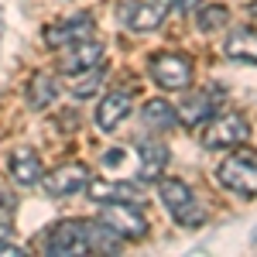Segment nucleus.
Here are the masks:
<instances>
[{"label": "nucleus", "instance_id": "nucleus-1", "mask_svg": "<svg viewBox=\"0 0 257 257\" xmlns=\"http://www.w3.org/2000/svg\"><path fill=\"white\" fill-rule=\"evenodd\" d=\"M161 206L168 209V216L178 226H202L206 223V206L199 202V196L182 182V178H161L158 182Z\"/></svg>", "mask_w": 257, "mask_h": 257}, {"label": "nucleus", "instance_id": "nucleus-2", "mask_svg": "<svg viewBox=\"0 0 257 257\" xmlns=\"http://www.w3.org/2000/svg\"><path fill=\"white\" fill-rule=\"evenodd\" d=\"M250 138V123L240 113H213L199 127V144L209 151H223V148H237Z\"/></svg>", "mask_w": 257, "mask_h": 257}, {"label": "nucleus", "instance_id": "nucleus-3", "mask_svg": "<svg viewBox=\"0 0 257 257\" xmlns=\"http://www.w3.org/2000/svg\"><path fill=\"white\" fill-rule=\"evenodd\" d=\"M41 250L48 257H82V254H89L86 223H82V219H62L55 226H48V233L41 237Z\"/></svg>", "mask_w": 257, "mask_h": 257}, {"label": "nucleus", "instance_id": "nucleus-4", "mask_svg": "<svg viewBox=\"0 0 257 257\" xmlns=\"http://www.w3.org/2000/svg\"><path fill=\"white\" fill-rule=\"evenodd\" d=\"M219 182L237 196H257V151H233L219 165Z\"/></svg>", "mask_w": 257, "mask_h": 257}, {"label": "nucleus", "instance_id": "nucleus-5", "mask_svg": "<svg viewBox=\"0 0 257 257\" xmlns=\"http://www.w3.org/2000/svg\"><path fill=\"white\" fill-rule=\"evenodd\" d=\"M99 219L110 230H117L123 240L148 237V219H144L138 202H99Z\"/></svg>", "mask_w": 257, "mask_h": 257}, {"label": "nucleus", "instance_id": "nucleus-6", "mask_svg": "<svg viewBox=\"0 0 257 257\" xmlns=\"http://www.w3.org/2000/svg\"><path fill=\"white\" fill-rule=\"evenodd\" d=\"M148 69H151V79L158 82L161 89L178 93V89H189V86H192V62L185 59V55L158 52V55H151Z\"/></svg>", "mask_w": 257, "mask_h": 257}, {"label": "nucleus", "instance_id": "nucleus-7", "mask_svg": "<svg viewBox=\"0 0 257 257\" xmlns=\"http://www.w3.org/2000/svg\"><path fill=\"white\" fill-rule=\"evenodd\" d=\"M41 185H45L48 196H55V199L86 192V185H89V168L79 165V161H69V165H62L55 172H48V175L41 178Z\"/></svg>", "mask_w": 257, "mask_h": 257}, {"label": "nucleus", "instance_id": "nucleus-8", "mask_svg": "<svg viewBox=\"0 0 257 257\" xmlns=\"http://www.w3.org/2000/svg\"><path fill=\"white\" fill-rule=\"evenodd\" d=\"M99 62H103V45L96 38H82V41H72V45L62 48L59 69L65 76H82V72H93Z\"/></svg>", "mask_w": 257, "mask_h": 257}, {"label": "nucleus", "instance_id": "nucleus-9", "mask_svg": "<svg viewBox=\"0 0 257 257\" xmlns=\"http://www.w3.org/2000/svg\"><path fill=\"white\" fill-rule=\"evenodd\" d=\"M168 148L161 144V141H141L138 144V175L141 182H148V185H155L165 178V168H168Z\"/></svg>", "mask_w": 257, "mask_h": 257}, {"label": "nucleus", "instance_id": "nucleus-10", "mask_svg": "<svg viewBox=\"0 0 257 257\" xmlns=\"http://www.w3.org/2000/svg\"><path fill=\"white\" fill-rule=\"evenodd\" d=\"M82 38H93V18L89 14H79V18H69V21H55L45 28V45L48 48H65L72 41Z\"/></svg>", "mask_w": 257, "mask_h": 257}, {"label": "nucleus", "instance_id": "nucleus-11", "mask_svg": "<svg viewBox=\"0 0 257 257\" xmlns=\"http://www.w3.org/2000/svg\"><path fill=\"white\" fill-rule=\"evenodd\" d=\"M131 106H134V99H131V93L127 89H110L106 96L99 99L96 106V127L99 131H117L123 120L131 117Z\"/></svg>", "mask_w": 257, "mask_h": 257}, {"label": "nucleus", "instance_id": "nucleus-12", "mask_svg": "<svg viewBox=\"0 0 257 257\" xmlns=\"http://www.w3.org/2000/svg\"><path fill=\"white\" fill-rule=\"evenodd\" d=\"M165 18H168L165 0H134L123 7V24L131 31H155V28H161Z\"/></svg>", "mask_w": 257, "mask_h": 257}, {"label": "nucleus", "instance_id": "nucleus-13", "mask_svg": "<svg viewBox=\"0 0 257 257\" xmlns=\"http://www.w3.org/2000/svg\"><path fill=\"white\" fill-rule=\"evenodd\" d=\"M216 103H219V93H209V89L189 93V96L182 99V106H178V123H185V127H202L206 120L216 113Z\"/></svg>", "mask_w": 257, "mask_h": 257}, {"label": "nucleus", "instance_id": "nucleus-14", "mask_svg": "<svg viewBox=\"0 0 257 257\" xmlns=\"http://www.w3.org/2000/svg\"><path fill=\"white\" fill-rule=\"evenodd\" d=\"M86 196L93 202H144L138 192V185H127V182H110V178H89L86 185Z\"/></svg>", "mask_w": 257, "mask_h": 257}, {"label": "nucleus", "instance_id": "nucleus-15", "mask_svg": "<svg viewBox=\"0 0 257 257\" xmlns=\"http://www.w3.org/2000/svg\"><path fill=\"white\" fill-rule=\"evenodd\" d=\"M141 120L148 131H158V134H168L178 127V110L168 103V99H148L141 106Z\"/></svg>", "mask_w": 257, "mask_h": 257}, {"label": "nucleus", "instance_id": "nucleus-16", "mask_svg": "<svg viewBox=\"0 0 257 257\" xmlns=\"http://www.w3.org/2000/svg\"><path fill=\"white\" fill-rule=\"evenodd\" d=\"M223 52H226V59H233V62L257 65V31H250V28L230 31L226 41H223Z\"/></svg>", "mask_w": 257, "mask_h": 257}, {"label": "nucleus", "instance_id": "nucleus-17", "mask_svg": "<svg viewBox=\"0 0 257 257\" xmlns=\"http://www.w3.org/2000/svg\"><path fill=\"white\" fill-rule=\"evenodd\" d=\"M11 175H14V182H21V185H38L41 182V158L31 148L21 144L18 151L11 155Z\"/></svg>", "mask_w": 257, "mask_h": 257}, {"label": "nucleus", "instance_id": "nucleus-18", "mask_svg": "<svg viewBox=\"0 0 257 257\" xmlns=\"http://www.w3.org/2000/svg\"><path fill=\"white\" fill-rule=\"evenodd\" d=\"M86 237H89V254H117L123 237L117 230H110L103 219H89L86 223Z\"/></svg>", "mask_w": 257, "mask_h": 257}, {"label": "nucleus", "instance_id": "nucleus-19", "mask_svg": "<svg viewBox=\"0 0 257 257\" xmlns=\"http://www.w3.org/2000/svg\"><path fill=\"white\" fill-rule=\"evenodd\" d=\"M59 96V82L52 79V76H35L31 86H28V106L31 110H45V106H52Z\"/></svg>", "mask_w": 257, "mask_h": 257}, {"label": "nucleus", "instance_id": "nucleus-20", "mask_svg": "<svg viewBox=\"0 0 257 257\" xmlns=\"http://www.w3.org/2000/svg\"><path fill=\"white\" fill-rule=\"evenodd\" d=\"M226 24H230V11L219 7V4H206V7H199V11H196V28L202 31V35L219 31V28H226Z\"/></svg>", "mask_w": 257, "mask_h": 257}, {"label": "nucleus", "instance_id": "nucleus-21", "mask_svg": "<svg viewBox=\"0 0 257 257\" xmlns=\"http://www.w3.org/2000/svg\"><path fill=\"white\" fill-rule=\"evenodd\" d=\"M99 79H103V72H89L86 79H79L76 86H72V96H76V99L93 96V93H96V86H99Z\"/></svg>", "mask_w": 257, "mask_h": 257}, {"label": "nucleus", "instance_id": "nucleus-22", "mask_svg": "<svg viewBox=\"0 0 257 257\" xmlns=\"http://www.w3.org/2000/svg\"><path fill=\"white\" fill-rule=\"evenodd\" d=\"M117 161H123V151H120V148H113V151L103 155V165H117Z\"/></svg>", "mask_w": 257, "mask_h": 257}, {"label": "nucleus", "instance_id": "nucleus-23", "mask_svg": "<svg viewBox=\"0 0 257 257\" xmlns=\"http://www.w3.org/2000/svg\"><path fill=\"white\" fill-rule=\"evenodd\" d=\"M192 7H196V0H182V7H178V11H192Z\"/></svg>", "mask_w": 257, "mask_h": 257}, {"label": "nucleus", "instance_id": "nucleus-24", "mask_svg": "<svg viewBox=\"0 0 257 257\" xmlns=\"http://www.w3.org/2000/svg\"><path fill=\"white\" fill-rule=\"evenodd\" d=\"M250 14H254V18H257V0H254V4H250Z\"/></svg>", "mask_w": 257, "mask_h": 257}]
</instances>
